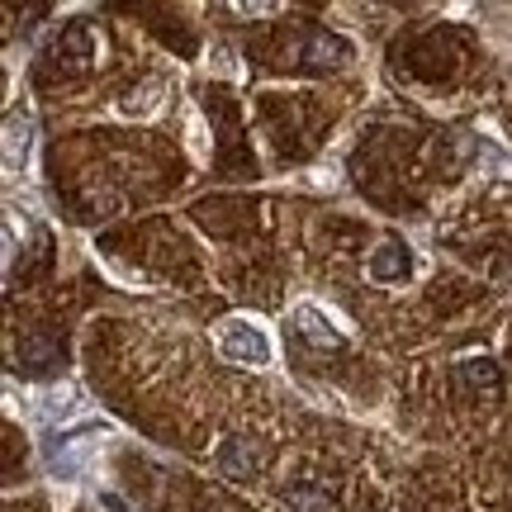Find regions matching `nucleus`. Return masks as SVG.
I'll return each instance as SVG.
<instances>
[{"label":"nucleus","mask_w":512,"mask_h":512,"mask_svg":"<svg viewBox=\"0 0 512 512\" xmlns=\"http://www.w3.org/2000/svg\"><path fill=\"white\" fill-rule=\"evenodd\" d=\"M24 157H29V119H24V114H10V124H5V166L19 171Z\"/></svg>","instance_id":"8"},{"label":"nucleus","mask_w":512,"mask_h":512,"mask_svg":"<svg viewBox=\"0 0 512 512\" xmlns=\"http://www.w3.org/2000/svg\"><path fill=\"white\" fill-rule=\"evenodd\" d=\"M294 328H299V337H304L309 347H323V351H328V347H342V342H347L342 332L332 328L328 313H318L313 304H299V309H294Z\"/></svg>","instance_id":"5"},{"label":"nucleus","mask_w":512,"mask_h":512,"mask_svg":"<svg viewBox=\"0 0 512 512\" xmlns=\"http://www.w3.org/2000/svg\"><path fill=\"white\" fill-rule=\"evenodd\" d=\"M328 57H347V43H342V38H328V34H313L309 62H328Z\"/></svg>","instance_id":"9"},{"label":"nucleus","mask_w":512,"mask_h":512,"mask_svg":"<svg viewBox=\"0 0 512 512\" xmlns=\"http://www.w3.org/2000/svg\"><path fill=\"white\" fill-rule=\"evenodd\" d=\"M408 247H399V242H384L380 256H370V275L375 280H403L408 275Z\"/></svg>","instance_id":"7"},{"label":"nucleus","mask_w":512,"mask_h":512,"mask_svg":"<svg viewBox=\"0 0 512 512\" xmlns=\"http://www.w3.org/2000/svg\"><path fill=\"white\" fill-rule=\"evenodd\" d=\"M162 95H166V81H147V86L124 95L119 114H128V119H152V114H162V105H166Z\"/></svg>","instance_id":"6"},{"label":"nucleus","mask_w":512,"mask_h":512,"mask_svg":"<svg viewBox=\"0 0 512 512\" xmlns=\"http://www.w3.org/2000/svg\"><path fill=\"white\" fill-rule=\"evenodd\" d=\"M95 456V441L91 437H72L62 441V446H48V456H43V465H48V475L57 479H72L86 470V460Z\"/></svg>","instance_id":"4"},{"label":"nucleus","mask_w":512,"mask_h":512,"mask_svg":"<svg viewBox=\"0 0 512 512\" xmlns=\"http://www.w3.org/2000/svg\"><path fill=\"white\" fill-rule=\"evenodd\" d=\"M219 470L233 479V484H252V479L266 470V451L247 437H228L219 451Z\"/></svg>","instance_id":"3"},{"label":"nucleus","mask_w":512,"mask_h":512,"mask_svg":"<svg viewBox=\"0 0 512 512\" xmlns=\"http://www.w3.org/2000/svg\"><path fill=\"white\" fill-rule=\"evenodd\" d=\"M219 351L233 366H247V370H266L275 356L271 332L261 328L256 318H242V313H233V318L219 323Z\"/></svg>","instance_id":"1"},{"label":"nucleus","mask_w":512,"mask_h":512,"mask_svg":"<svg viewBox=\"0 0 512 512\" xmlns=\"http://www.w3.org/2000/svg\"><path fill=\"white\" fill-rule=\"evenodd\" d=\"M34 413H38V422H48V427H62V432H67V427L91 418V403H86V394H81L76 384H48V389L38 394Z\"/></svg>","instance_id":"2"}]
</instances>
